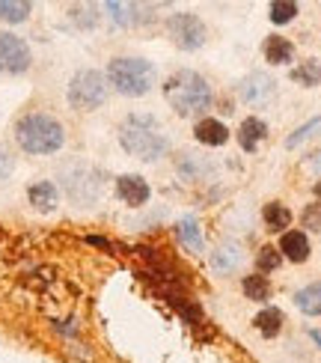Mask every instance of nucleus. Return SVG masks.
Listing matches in <instances>:
<instances>
[{"mask_svg":"<svg viewBox=\"0 0 321 363\" xmlns=\"http://www.w3.org/2000/svg\"><path fill=\"white\" fill-rule=\"evenodd\" d=\"M119 146L137 161H158L170 152V138L152 113H131L119 125Z\"/></svg>","mask_w":321,"mask_h":363,"instance_id":"1","label":"nucleus"},{"mask_svg":"<svg viewBox=\"0 0 321 363\" xmlns=\"http://www.w3.org/2000/svg\"><path fill=\"white\" fill-rule=\"evenodd\" d=\"M12 134H15V143L21 146V152H27V155H54L66 146L63 123L42 111H30V113L18 116Z\"/></svg>","mask_w":321,"mask_h":363,"instance_id":"2","label":"nucleus"},{"mask_svg":"<svg viewBox=\"0 0 321 363\" xmlns=\"http://www.w3.org/2000/svg\"><path fill=\"white\" fill-rule=\"evenodd\" d=\"M164 99L173 108V113L196 116V113H205L211 108L214 93H211V84L203 78L200 72L181 69V72L170 74V78L164 81Z\"/></svg>","mask_w":321,"mask_h":363,"instance_id":"3","label":"nucleus"},{"mask_svg":"<svg viewBox=\"0 0 321 363\" xmlns=\"http://www.w3.org/2000/svg\"><path fill=\"white\" fill-rule=\"evenodd\" d=\"M155 81H158V69L146 57H113L107 63V84L125 99L149 96Z\"/></svg>","mask_w":321,"mask_h":363,"instance_id":"4","label":"nucleus"},{"mask_svg":"<svg viewBox=\"0 0 321 363\" xmlns=\"http://www.w3.org/2000/svg\"><path fill=\"white\" fill-rule=\"evenodd\" d=\"M107 74H101L98 69H81L74 72V78L69 81L66 99L74 111H96L107 101Z\"/></svg>","mask_w":321,"mask_h":363,"instance_id":"5","label":"nucleus"},{"mask_svg":"<svg viewBox=\"0 0 321 363\" xmlns=\"http://www.w3.org/2000/svg\"><path fill=\"white\" fill-rule=\"evenodd\" d=\"M167 33L181 51H200L208 39V27L196 12H176L167 18Z\"/></svg>","mask_w":321,"mask_h":363,"instance_id":"6","label":"nucleus"},{"mask_svg":"<svg viewBox=\"0 0 321 363\" xmlns=\"http://www.w3.org/2000/svg\"><path fill=\"white\" fill-rule=\"evenodd\" d=\"M33 63V54H30V45L9 33V30H0V72L4 74H24Z\"/></svg>","mask_w":321,"mask_h":363,"instance_id":"7","label":"nucleus"},{"mask_svg":"<svg viewBox=\"0 0 321 363\" xmlns=\"http://www.w3.org/2000/svg\"><path fill=\"white\" fill-rule=\"evenodd\" d=\"M274 93H277V81L268 72H250L238 84V99L244 104H265L274 99Z\"/></svg>","mask_w":321,"mask_h":363,"instance_id":"8","label":"nucleus"},{"mask_svg":"<svg viewBox=\"0 0 321 363\" xmlns=\"http://www.w3.org/2000/svg\"><path fill=\"white\" fill-rule=\"evenodd\" d=\"M176 173L185 182H191V185H203L205 179L214 176V164H211V158H205L200 152H191V149H188V152H179Z\"/></svg>","mask_w":321,"mask_h":363,"instance_id":"9","label":"nucleus"},{"mask_svg":"<svg viewBox=\"0 0 321 363\" xmlns=\"http://www.w3.org/2000/svg\"><path fill=\"white\" fill-rule=\"evenodd\" d=\"M66 194L72 203L78 206H89L98 196V182H96V173L86 170V167H78V173H66Z\"/></svg>","mask_w":321,"mask_h":363,"instance_id":"10","label":"nucleus"},{"mask_svg":"<svg viewBox=\"0 0 321 363\" xmlns=\"http://www.w3.org/2000/svg\"><path fill=\"white\" fill-rule=\"evenodd\" d=\"M104 12L111 15V21L116 27H140V24L152 21L149 12H155V9L143 6V4H119V0H111V4H104Z\"/></svg>","mask_w":321,"mask_h":363,"instance_id":"11","label":"nucleus"},{"mask_svg":"<svg viewBox=\"0 0 321 363\" xmlns=\"http://www.w3.org/2000/svg\"><path fill=\"white\" fill-rule=\"evenodd\" d=\"M116 196L125 206H146L149 203V196H152V188H149V182L143 176H134V173H125V176H119L116 179Z\"/></svg>","mask_w":321,"mask_h":363,"instance_id":"12","label":"nucleus"},{"mask_svg":"<svg viewBox=\"0 0 321 363\" xmlns=\"http://www.w3.org/2000/svg\"><path fill=\"white\" fill-rule=\"evenodd\" d=\"M280 253H283V259L295 262V265H303L310 259V253H312L310 235L303 230H286L283 238H280Z\"/></svg>","mask_w":321,"mask_h":363,"instance_id":"13","label":"nucleus"},{"mask_svg":"<svg viewBox=\"0 0 321 363\" xmlns=\"http://www.w3.org/2000/svg\"><path fill=\"white\" fill-rule=\"evenodd\" d=\"M27 200L36 211L48 215V211H54L60 206V188L48 179H39V182H33V185L27 188Z\"/></svg>","mask_w":321,"mask_h":363,"instance_id":"14","label":"nucleus"},{"mask_svg":"<svg viewBox=\"0 0 321 363\" xmlns=\"http://www.w3.org/2000/svg\"><path fill=\"white\" fill-rule=\"evenodd\" d=\"M268 138V125H265V119H259V116H247L244 123L238 125V146L244 149L247 155H253L259 143H262Z\"/></svg>","mask_w":321,"mask_h":363,"instance_id":"15","label":"nucleus"},{"mask_svg":"<svg viewBox=\"0 0 321 363\" xmlns=\"http://www.w3.org/2000/svg\"><path fill=\"white\" fill-rule=\"evenodd\" d=\"M193 138H196V143H203V146H223L229 140V128L220 123V119L203 116L200 123H196V128H193Z\"/></svg>","mask_w":321,"mask_h":363,"instance_id":"16","label":"nucleus"},{"mask_svg":"<svg viewBox=\"0 0 321 363\" xmlns=\"http://www.w3.org/2000/svg\"><path fill=\"white\" fill-rule=\"evenodd\" d=\"M283 325H286V315H283L280 307H265L262 313H256V319H253V328H256L265 340L280 337V334H283Z\"/></svg>","mask_w":321,"mask_h":363,"instance_id":"17","label":"nucleus"},{"mask_svg":"<svg viewBox=\"0 0 321 363\" xmlns=\"http://www.w3.org/2000/svg\"><path fill=\"white\" fill-rule=\"evenodd\" d=\"M262 51H265V60L271 66H286V63H292L295 60V45L288 42L286 36H268Z\"/></svg>","mask_w":321,"mask_h":363,"instance_id":"18","label":"nucleus"},{"mask_svg":"<svg viewBox=\"0 0 321 363\" xmlns=\"http://www.w3.org/2000/svg\"><path fill=\"white\" fill-rule=\"evenodd\" d=\"M295 307L303 315H321V280L303 286V289L295 295Z\"/></svg>","mask_w":321,"mask_h":363,"instance_id":"19","label":"nucleus"},{"mask_svg":"<svg viewBox=\"0 0 321 363\" xmlns=\"http://www.w3.org/2000/svg\"><path fill=\"white\" fill-rule=\"evenodd\" d=\"M262 220L271 233H286L288 226H292V211H288V206H283V203H268L262 208Z\"/></svg>","mask_w":321,"mask_h":363,"instance_id":"20","label":"nucleus"},{"mask_svg":"<svg viewBox=\"0 0 321 363\" xmlns=\"http://www.w3.org/2000/svg\"><path fill=\"white\" fill-rule=\"evenodd\" d=\"M179 238H181V245L191 247L193 253H203L205 250V241H203V233H200V220H196L193 215L179 220Z\"/></svg>","mask_w":321,"mask_h":363,"instance_id":"21","label":"nucleus"},{"mask_svg":"<svg viewBox=\"0 0 321 363\" xmlns=\"http://www.w3.org/2000/svg\"><path fill=\"white\" fill-rule=\"evenodd\" d=\"M238 265H241L238 245H220L218 250L211 253V268L218 271V274H229V271H235Z\"/></svg>","mask_w":321,"mask_h":363,"instance_id":"22","label":"nucleus"},{"mask_svg":"<svg viewBox=\"0 0 321 363\" xmlns=\"http://www.w3.org/2000/svg\"><path fill=\"white\" fill-rule=\"evenodd\" d=\"M241 292H244V298H247V301H259V304H262V301L271 298V280L256 271V274L241 280Z\"/></svg>","mask_w":321,"mask_h":363,"instance_id":"23","label":"nucleus"},{"mask_svg":"<svg viewBox=\"0 0 321 363\" xmlns=\"http://www.w3.org/2000/svg\"><path fill=\"white\" fill-rule=\"evenodd\" d=\"M33 12V4L27 0H0V21L6 24H24Z\"/></svg>","mask_w":321,"mask_h":363,"instance_id":"24","label":"nucleus"},{"mask_svg":"<svg viewBox=\"0 0 321 363\" xmlns=\"http://www.w3.org/2000/svg\"><path fill=\"white\" fill-rule=\"evenodd\" d=\"M292 81L300 84V86H307V89L318 86L321 84V63L318 60H303L300 66L292 69Z\"/></svg>","mask_w":321,"mask_h":363,"instance_id":"25","label":"nucleus"},{"mask_svg":"<svg viewBox=\"0 0 321 363\" xmlns=\"http://www.w3.org/2000/svg\"><path fill=\"white\" fill-rule=\"evenodd\" d=\"M321 131V116H312L307 125H300V128H295L292 134L286 138V149H298L300 143H307L310 138H315V134Z\"/></svg>","mask_w":321,"mask_h":363,"instance_id":"26","label":"nucleus"},{"mask_svg":"<svg viewBox=\"0 0 321 363\" xmlns=\"http://www.w3.org/2000/svg\"><path fill=\"white\" fill-rule=\"evenodd\" d=\"M283 265V253L277 247H271L265 245L262 250L256 253V268H259V274H271V271H277Z\"/></svg>","mask_w":321,"mask_h":363,"instance_id":"27","label":"nucleus"},{"mask_svg":"<svg viewBox=\"0 0 321 363\" xmlns=\"http://www.w3.org/2000/svg\"><path fill=\"white\" fill-rule=\"evenodd\" d=\"M295 15H298V4H292V0H274L271 4V21L277 27L295 21Z\"/></svg>","mask_w":321,"mask_h":363,"instance_id":"28","label":"nucleus"},{"mask_svg":"<svg viewBox=\"0 0 321 363\" xmlns=\"http://www.w3.org/2000/svg\"><path fill=\"white\" fill-rule=\"evenodd\" d=\"M72 18H74V24H78V27H84V30H93V27L98 24V6H93V4L72 6Z\"/></svg>","mask_w":321,"mask_h":363,"instance_id":"29","label":"nucleus"},{"mask_svg":"<svg viewBox=\"0 0 321 363\" xmlns=\"http://www.w3.org/2000/svg\"><path fill=\"white\" fill-rule=\"evenodd\" d=\"M300 223H303V230L321 233V206H318V203H310L307 208H303V215H300Z\"/></svg>","mask_w":321,"mask_h":363,"instance_id":"30","label":"nucleus"},{"mask_svg":"<svg viewBox=\"0 0 321 363\" xmlns=\"http://www.w3.org/2000/svg\"><path fill=\"white\" fill-rule=\"evenodd\" d=\"M12 170H15V158L6 146H0V182H6L12 176Z\"/></svg>","mask_w":321,"mask_h":363,"instance_id":"31","label":"nucleus"},{"mask_svg":"<svg viewBox=\"0 0 321 363\" xmlns=\"http://www.w3.org/2000/svg\"><path fill=\"white\" fill-rule=\"evenodd\" d=\"M310 167H312L315 173H321V152H315V155L310 158Z\"/></svg>","mask_w":321,"mask_h":363,"instance_id":"32","label":"nucleus"},{"mask_svg":"<svg viewBox=\"0 0 321 363\" xmlns=\"http://www.w3.org/2000/svg\"><path fill=\"white\" fill-rule=\"evenodd\" d=\"M89 245H96V247H111L104 238H96V235H89Z\"/></svg>","mask_w":321,"mask_h":363,"instance_id":"33","label":"nucleus"},{"mask_svg":"<svg viewBox=\"0 0 321 363\" xmlns=\"http://www.w3.org/2000/svg\"><path fill=\"white\" fill-rule=\"evenodd\" d=\"M310 337H312V340H315V342L321 345V334H318V330H310Z\"/></svg>","mask_w":321,"mask_h":363,"instance_id":"34","label":"nucleus"},{"mask_svg":"<svg viewBox=\"0 0 321 363\" xmlns=\"http://www.w3.org/2000/svg\"><path fill=\"white\" fill-rule=\"evenodd\" d=\"M312 191H315V196H318V200H321V179L315 182V188H312Z\"/></svg>","mask_w":321,"mask_h":363,"instance_id":"35","label":"nucleus"}]
</instances>
